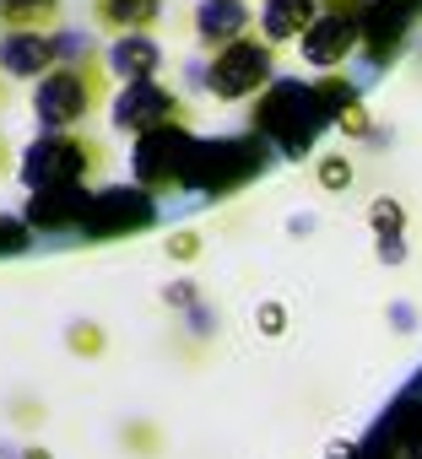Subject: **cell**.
<instances>
[{"instance_id":"obj_1","label":"cell","mask_w":422,"mask_h":459,"mask_svg":"<svg viewBox=\"0 0 422 459\" xmlns=\"http://www.w3.org/2000/svg\"><path fill=\"white\" fill-rule=\"evenodd\" d=\"M114 92L119 87H114V71H109L103 49L82 44L44 82H33L28 108H33V119H39L44 135H76V130H87V119H98L114 103Z\"/></svg>"},{"instance_id":"obj_2","label":"cell","mask_w":422,"mask_h":459,"mask_svg":"<svg viewBox=\"0 0 422 459\" xmlns=\"http://www.w3.org/2000/svg\"><path fill=\"white\" fill-rule=\"evenodd\" d=\"M277 44H266L260 33L217 49V55H206V71H200V87L217 98V103H250L260 98L271 82H277Z\"/></svg>"},{"instance_id":"obj_3","label":"cell","mask_w":422,"mask_h":459,"mask_svg":"<svg viewBox=\"0 0 422 459\" xmlns=\"http://www.w3.org/2000/svg\"><path fill=\"white\" fill-rule=\"evenodd\" d=\"M109 168V146L92 141L87 130L76 135H39L28 152H22V184L33 189H49V184H71V178H92Z\"/></svg>"},{"instance_id":"obj_4","label":"cell","mask_w":422,"mask_h":459,"mask_svg":"<svg viewBox=\"0 0 422 459\" xmlns=\"http://www.w3.org/2000/svg\"><path fill=\"white\" fill-rule=\"evenodd\" d=\"M109 119H114V130H125V135H157V130H184V125H195L189 103H184L163 76H152V82H125V87L114 92V103H109Z\"/></svg>"},{"instance_id":"obj_5","label":"cell","mask_w":422,"mask_h":459,"mask_svg":"<svg viewBox=\"0 0 422 459\" xmlns=\"http://www.w3.org/2000/svg\"><path fill=\"white\" fill-rule=\"evenodd\" d=\"M76 49H82L76 33H0V76L6 82H44Z\"/></svg>"},{"instance_id":"obj_6","label":"cell","mask_w":422,"mask_h":459,"mask_svg":"<svg viewBox=\"0 0 422 459\" xmlns=\"http://www.w3.org/2000/svg\"><path fill=\"white\" fill-rule=\"evenodd\" d=\"M260 33V12L250 6V0H195V12H189V39L200 55H217L239 39Z\"/></svg>"},{"instance_id":"obj_7","label":"cell","mask_w":422,"mask_h":459,"mask_svg":"<svg viewBox=\"0 0 422 459\" xmlns=\"http://www.w3.org/2000/svg\"><path fill=\"white\" fill-rule=\"evenodd\" d=\"M341 6H357V0H260V39L266 44H303V33L325 17V12H341Z\"/></svg>"},{"instance_id":"obj_8","label":"cell","mask_w":422,"mask_h":459,"mask_svg":"<svg viewBox=\"0 0 422 459\" xmlns=\"http://www.w3.org/2000/svg\"><path fill=\"white\" fill-rule=\"evenodd\" d=\"M357 49V6H341V12H325L309 33H303V44H298V55L309 60V65H320V71H330V65H341L347 55Z\"/></svg>"},{"instance_id":"obj_9","label":"cell","mask_w":422,"mask_h":459,"mask_svg":"<svg viewBox=\"0 0 422 459\" xmlns=\"http://www.w3.org/2000/svg\"><path fill=\"white\" fill-rule=\"evenodd\" d=\"M87 17L98 22L103 39L157 33L163 28V0H87Z\"/></svg>"},{"instance_id":"obj_10","label":"cell","mask_w":422,"mask_h":459,"mask_svg":"<svg viewBox=\"0 0 422 459\" xmlns=\"http://www.w3.org/2000/svg\"><path fill=\"white\" fill-rule=\"evenodd\" d=\"M103 60H109V71H114V82H119V87H125V82H152V76L163 71V44H157V33L109 39Z\"/></svg>"},{"instance_id":"obj_11","label":"cell","mask_w":422,"mask_h":459,"mask_svg":"<svg viewBox=\"0 0 422 459\" xmlns=\"http://www.w3.org/2000/svg\"><path fill=\"white\" fill-rule=\"evenodd\" d=\"M0 33H66V0H0Z\"/></svg>"},{"instance_id":"obj_12","label":"cell","mask_w":422,"mask_h":459,"mask_svg":"<svg viewBox=\"0 0 422 459\" xmlns=\"http://www.w3.org/2000/svg\"><path fill=\"white\" fill-rule=\"evenodd\" d=\"M12 173V141H6V130H0V178Z\"/></svg>"},{"instance_id":"obj_13","label":"cell","mask_w":422,"mask_h":459,"mask_svg":"<svg viewBox=\"0 0 422 459\" xmlns=\"http://www.w3.org/2000/svg\"><path fill=\"white\" fill-rule=\"evenodd\" d=\"M6 103H12V82H6V76H0V108H6Z\"/></svg>"},{"instance_id":"obj_14","label":"cell","mask_w":422,"mask_h":459,"mask_svg":"<svg viewBox=\"0 0 422 459\" xmlns=\"http://www.w3.org/2000/svg\"><path fill=\"white\" fill-rule=\"evenodd\" d=\"M22 459H49V454H44V448H28V454H22Z\"/></svg>"}]
</instances>
